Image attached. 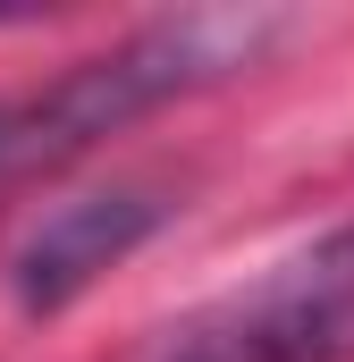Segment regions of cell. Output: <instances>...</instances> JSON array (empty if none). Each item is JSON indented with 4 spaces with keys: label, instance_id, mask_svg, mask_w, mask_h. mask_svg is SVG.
I'll use <instances>...</instances> for the list:
<instances>
[{
    "label": "cell",
    "instance_id": "cell-3",
    "mask_svg": "<svg viewBox=\"0 0 354 362\" xmlns=\"http://www.w3.org/2000/svg\"><path fill=\"white\" fill-rule=\"evenodd\" d=\"M161 219H169V202H161L152 185H101V194H76V202L42 211V228L17 245V270H8L17 312H34V320L68 312L93 278L118 270Z\"/></svg>",
    "mask_w": 354,
    "mask_h": 362
},
{
    "label": "cell",
    "instance_id": "cell-2",
    "mask_svg": "<svg viewBox=\"0 0 354 362\" xmlns=\"http://www.w3.org/2000/svg\"><path fill=\"white\" fill-rule=\"evenodd\" d=\"M169 362H354V219L211 303Z\"/></svg>",
    "mask_w": 354,
    "mask_h": 362
},
{
    "label": "cell",
    "instance_id": "cell-1",
    "mask_svg": "<svg viewBox=\"0 0 354 362\" xmlns=\"http://www.w3.org/2000/svg\"><path fill=\"white\" fill-rule=\"evenodd\" d=\"M262 42H278V17L194 8V17H161V25H144V34L76 59V68H59L34 93H8L0 101V194L85 160L101 135L152 118L177 93H202L219 76H236V68H253Z\"/></svg>",
    "mask_w": 354,
    "mask_h": 362
}]
</instances>
